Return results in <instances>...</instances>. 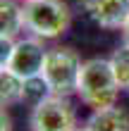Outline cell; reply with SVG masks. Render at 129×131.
Masks as SVG:
<instances>
[{"label":"cell","mask_w":129,"mask_h":131,"mask_svg":"<svg viewBox=\"0 0 129 131\" xmlns=\"http://www.w3.org/2000/svg\"><path fill=\"white\" fill-rule=\"evenodd\" d=\"M120 83L115 79L110 60L103 57H93L86 60L79 74V86H77V95L86 107H91V112L96 110H105L117 103L120 95Z\"/></svg>","instance_id":"1"},{"label":"cell","mask_w":129,"mask_h":131,"mask_svg":"<svg viewBox=\"0 0 129 131\" xmlns=\"http://www.w3.org/2000/svg\"><path fill=\"white\" fill-rule=\"evenodd\" d=\"M22 7L26 31L43 41L60 38L72 24V10L65 0H26Z\"/></svg>","instance_id":"2"},{"label":"cell","mask_w":129,"mask_h":131,"mask_svg":"<svg viewBox=\"0 0 129 131\" xmlns=\"http://www.w3.org/2000/svg\"><path fill=\"white\" fill-rule=\"evenodd\" d=\"M81 55L74 48H67V45H55V48H48V55H45V64H43V81L48 83L53 95H65L70 98L72 93H77L79 86V74H81Z\"/></svg>","instance_id":"3"},{"label":"cell","mask_w":129,"mask_h":131,"mask_svg":"<svg viewBox=\"0 0 129 131\" xmlns=\"http://www.w3.org/2000/svg\"><path fill=\"white\" fill-rule=\"evenodd\" d=\"M31 131H72L77 126V110L65 95H48L31 107Z\"/></svg>","instance_id":"4"},{"label":"cell","mask_w":129,"mask_h":131,"mask_svg":"<svg viewBox=\"0 0 129 131\" xmlns=\"http://www.w3.org/2000/svg\"><path fill=\"white\" fill-rule=\"evenodd\" d=\"M45 55H48V48L43 45V38H38V36L19 38V41H14V48L10 52L7 64L0 69H10L22 79H34V76H41V72H43Z\"/></svg>","instance_id":"5"},{"label":"cell","mask_w":129,"mask_h":131,"mask_svg":"<svg viewBox=\"0 0 129 131\" xmlns=\"http://www.w3.org/2000/svg\"><path fill=\"white\" fill-rule=\"evenodd\" d=\"M79 10L101 29H122L129 19V0H79Z\"/></svg>","instance_id":"6"},{"label":"cell","mask_w":129,"mask_h":131,"mask_svg":"<svg viewBox=\"0 0 129 131\" xmlns=\"http://www.w3.org/2000/svg\"><path fill=\"white\" fill-rule=\"evenodd\" d=\"M88 131H129V112L112 105L105 110L91 112V117L84 124Z\"/></svg>","instance_id":"7"},{"label":"cell","mask_w":129,"mask_h":131,"mask_svg":"<svg viewBox=\"0 0 129 131\" xmlns=\"http://www.w3.org/2000/svg\"><path fill=\"white\" fill-rule=\"evenodd\" d=\"M24 26V7L17 0H0V38L17 41Z\"/></svg>","instance_id":"8"},{"label":"cell","mask_w":129,"mask_h":131,"mask_svg":"<svg viewBox=\"0 0 129 131\" xmlns=\"http://www.w3.org/2000/svg\"><path fill=\"white\" fill-rule=\"evenodd\" d=\"M24 88H26V79L17 76L10 69L0 72V100H3V107L22 103L24 100Z\"/></svg>","instance_id":"9"},{"label":"cell","mask_w":129,"mask_h":131,"mask_svg":"<svg viewBox=\"0 0 129 131\" xmlns=\"http://www.w3.org/2000/svg\"><path fill=\"white\" fill-rule=\"evenodd\" d=\"M110 64L115 72V79L122 91H129V45L122 43L120 48L110 55Z\"/></svg>","instance_id":"10"},{"label":"cell","mask_w":129,"mask_h":131,"mask_svg":"<svg viewBox=\"0 0 129 131\" xmlns=\"http://www.w3.org/2000/svg\"><path fill=\"white\" fill-rule=\"evenodd\" d=\"M53 95L50 93V88H48V83L43 81V76H34V79H26V88H24V103L29 105H36V103H41L43 98H48Z\"/></svg>","instance_id":"11"},{"label":"cell","mask_w":129,"mask_h":131,"mask_svg":"<svg viewBox=\"0 0 129 131\" xmlns=\"http://www.w3.org/2000/svg\"><path fill=\"white\" fill-rule=\"evenodd\" d=\"M0 124H3V131H12V119H10V114H7L5 107H3V112H0Z\"/></svg>","instance_id":"12"},{"label":"cell","mask_w":129,"mask_h":131,"mask_svg":"<svg viewBox=\"0 0 129 131\" xmlns=\"http://www.w3.org/2000/svg\"><path fill=\"white\" fill-rule=\"evenodd\" d=\"M120 31H122V43H127V45H129V19H127V24L120 29Z\"/></svg>","instance_id":"13"},{"label":"cell","mask_w":129,"mask_h":131,"mask_svg":"<svg viewBox=\"0 0 129 131\" xmlns=\"http://www.w3.org/2000/svg\"><path fill=\"white\" fill-rule=\"evenodd\" d=\"M72 131H88V129H86V126H74Z\"/></svg>","instance_id":"14"},{"label":"cell","mask_w":129,"mask_h":131,"mask_svg":"<svg viewBox=\"0 0 129 131\" xmlns=\"http://www.w3.org/2000/svg\"><path fill=\"white\" fill-rule=\"evenodd\" d=\"M24 3H26V0H24Z\"/></svg>","instance_id":"15"}]
</instances>
